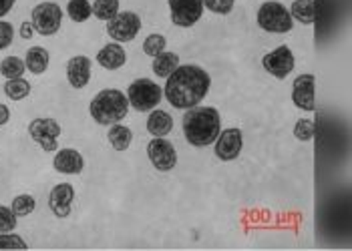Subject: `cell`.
Instances as JSON below:
<instances>
[{
    "label": "cell",
    "mask_w": 352,
    "mask_h": 251,
    "mask_svg": "<svg viewBox=\"0 0 352 251\" xmlns=\"http://www.w3.org/2000/svg\"><path fill=\"white\" fill-rule=\"evenodd\" d=\"M30 23L36 34L53 36L60 30V25H63V8L53 0H45L30 10Z\"/></svg>",
    "instance_id": "cell-6"
},
{
    "label": "cell",
    "mask_w": 352,
    "mask_h": 251,
    "mask_svg": "<svg viewBox=\"0 0 352 251\" xmlns=\"http://www.w3.org/2000/svg\"><path fill=\"white\" fill-rule=\"evenodd\" d=\"M179 67V55L177 53H169V51H163L162 55L153 56V73L160 77V79H167L175 69Z\"/></svg>",
    "instance_id": "cell-22"
},
{
    "label": "cell",
    "mask_w": 352,
    "mask_h": 251,
    "mask_svg": "<svg viewBox=\"0 0 352 251\" xmlns=\"http://www.w3.org/2000/svg\"><path fill=\"white\" fill-rule=\"evenodd\" d=\"M173 129V119L167 111H162V109H153L149 111V117H147V131L149 135L153 137H167Z\"/></svg>",
    "instance_id": "cell-18"
},
{
    "label": "cell",
    "mask_w": 352,
    "mask_h": 251,
    "mask_svg": "<svg viewBox=\"0 0 352 251\" xmlns=\"http://www.w3.org/2000/svg\"><path fill=\"white\" fill-rule=\"evenodd\" d=\"M19 34H21V38H25V40H30L32 38V34H34V27H32V23L30 21H25L21 28H19Z\"/></svg>",
    "instance_id": "cell-34"
},
{
    "label": "cell",
    "mask_w": 352,
    "mask_h": 251,
    "mask_svg": "<svg viewBox=\"0 0 352 251\" xmlns=\"http://www.w3.org/2000/svg\"><path fill=\"white\" fill-rule=\"evenodd\" d=\"M53 167L56 173H63V175H79L85 169V159L77 149H71V147L56 149Z\"/></svg>",
    "instance_id": "cell-16"
},
{
    "label": "cell",
    "mask_w": 352,
    "mask_h": 251,
    "mask_svg": "<svg viewBox=\"0 0 352 251\" xmlns=\"http://www.w3.org/2000/svg\"><path fill=\"white\" fill-rule=\"evenodd\" d=\"M162 99L163 88L151 79H135L127 88V101L139 112H149L157 109Z\"/></svg>",
    "instance_id": "cell-5"
},
{
    "label": "cell",
    "mask_w": 352,
    "mask_h": 251,
    "mask_svg": "<svg viewBox=\"0 0 352 251\" xmlns=\"http://www.w3.org/2000/svg\"><path fill=\"white\" fill-rule=\"evenodd\" d=\"M10 209L14 211L16 217H27V215H30L36 209V199L32 195H28V193H21V195H16L12 199Z\"/></svg>",
    "instance_id": "cell-27"
},
{
    "label": "cell",
    "mask_w": 352,
    "mask_h": 251,
    "mask_svg": "<svg viewBox=\"0 0 352 251\" xmlns=\"http://www.w3.org/2000/svg\"><path fill=\"white\" fill-rule=\"evenodd\" d=\"M129 111V101H127V95L119 88H103L99 91L91 105H89V112H91V119L97 123V125H103V127H111L115 123H121Z\"/></svg>",
    "instance_id": "cell-3"
},
{
    "label": "cell",
    "mask_w": 352,
    "mask_h": 251,
    "mask_svg": "<svg viewBox=\"0 0 352 251\" xmlns=\"http://www.w3.org/2000/svg\"><path fill=\"white\" fill-rule=\"evenodd\" d=\"M119 14V0H95L93 2V16L109 23L113 16Z\"/></svg>",
    "instance_id": "cell-26"
},
{
    "label": "cell",
    "mask_w": 352,
    "mask_h": 251,
    "mask_svg": "<svg viewBox=\"0 0 352 251\" xmlns=\"http://www.w3.org/2000/svg\"><path fill=\"white\" fill-rule=\"evenodd\" d=\"M91 69L93 62L91 58L85 55H77L69 58L67 62V81L73 88H85L91 81Z\"/></svg>",
    "instance_id": "cell-15"
},
{
    "label": "cell",
    "mask_w": 352,
    "mask_h": 251,
    "mask_svg": "<svg viewBox=\"0 0 352 251\" xmlns=\"http://www.w3.org/2000/svg\"><path fill=\"white\" fill-rule=\"evenodd\" d=\"M14 2H16V0H0V19H4V16L12 10Z\"/></svg>",
    "instance_id": "cell-35"
},
{
    "label": "cell",
    "mask_w": 352,
    "mask_h": 251,
    "mask_svg": "<svg viewBox=\"0 0 352 251\" xmlns=\"http://www.w3.org/2000/svg\"><path fill=\"white\" fill-rule=\"evenodd\" d=\"M294 64H296V58H294V53L290 47L282 45L278 49L270 51L268 55H264L262 58V67L264 71L272 75L274 79H286L292 71H294Z\"/></svg>",
    "instance_id": "cell-9"
},
{
    "label": "cell",
    "mask_w": 352,
    "mask_h": 251,
    "mask_svg": "<svg viewBox=\"0 0 352 251\" xmlns=\"http://www.w3.org/2000/svg\"><path fill=\"white\" fill-rule=\"evenodd\" d=\"M256 23L262 30L272 32V34H286L294 28V19L288 6H284L278 0H268L258 8Z\"/></svg>",
    "instance_id": "cell-4"
},
{
    "label": "cell",
    "mask_w": 352,
    "mask_h": 251,
    "mask_svg": "<svg viewBox=\"0 0 352 251\" xmlns=\"http://www.w3.org/2000/svg\"><path fill=\"white\" fill-rule=\"evenodd\" d=\"M14 40V27L0 19V51L8 49Z\"/></svg>",
    "instance_id": "cell-33"
},
{
    "label": "cell",
    "mask_w": 352,
    "mask_h": 251,
    "mask_svg": "<svg viewBox=\"0 0 352 251\" xmlns=\"http://www.w3.org/2000/svg\"><path fill=\"white\" fill-rule=\"evenodd\" d=\"M27 73V64H25V58H19V56H6L2 62H0V75L8 81V79H19Z\"/></svg>",
    "instance_id": "cell-25"
},
{
    "label": "cell",
    "mask_w": 352,
    "mask_h": 251,
    "mask_svg": "<svg viewBox=\"0 0 352 251\" xmlns=\"http://www.w3.org/2000/svg\"><path fill=\"white\" fill-rule=\"evenodd\" d=\"M16 224H19V217L14 215V211L6 205H0V233L14 231Z\"/></svg>",
    "instance_id": "cell-31"
},
{
    "label": "cell",
    "mask_w": 352,
    "mask_h": 251,
    "mask_svg": "<svg viewBox=\"0 0 352 251\" xmlns=\"http://www.w3.org/2000/svg\"><path fill=\"white\" fill-rule=\"evenodd\" d=\"M201 4L214 14H230L234 10L236 0H201Z\"/></svg>",
    "instance_id": "cell-32"
},
{
    "label": "cell",
    "mask_w": 352,
    "mask_h": 251,
    "mask_svg": "<svg viewBox=\"0 0 352 251\" xmlns=\"http://www.w3.org/2000/svg\"><path fill=\"white\" fill-rule=\"evenodd\" d=\"M165 47H167L165 36H163V34H157V32H153V34H149V36L145 38V43H143V53L153 58V56L162 55L163 51H165Z\"/></svg>",
    "instance_id": "cell-28"
},
{
    "label": "cell",
    "mask_w": 352,
    "mask_h": 251,
    "mask_svg": "<svg viewBox=\"0 0 352 251\" xmlns=\"http://www.w3.org/2000/svg\"><path fill=\"white\" fill-rule=\"evenodd\" d=\"M171 23L179 28H191L195 23H199L204 14L201 0H167Z\"/></svg>",
    "instance_id": "cell-12"
},
{
    "label": "cell",
    "mask_w": 352,
    "mask_h": 251,
    "mask_svg": "<svg viewBox=\"0 0 352 251\" xmlns=\"http://www.w3.org/2000/svg\"><path fill=\"white\" fill-rule=\"evenodd\" d=\"M147 157L151 161V165L167 173V171H173L177 165V151L173 147L171 141H167L165 137H153L147 145Z\"/></svg>",
    "instance_id": "cell-10"
},
{
    "label": "cell",
    "mask_w": 352,
    "mask_h": 251,
    "mask_svg": "<svg viewBox=\"0 0 352 251\" xmlns=\"http://www.w3.org/2000/svg\"><path fill=\"white\" fill-rule=\"evenodd\" d=\"M141 30V16L137 12L125 10L113 16L107 23V34L113 43H131Z\"/></svg>",
    "instance_id": "cell-8"
},
{
    "label": "cell",
    "mask_w": 352,
    "mask_h": 251,
    "mask_svg": "<svg viewBox=\"0 0 352 251\" xmlns=\"http://www.w3.org/2000/svg\"><path fill=\"white\" fill-rule=\"evenodd\" d=\"M107 139L109 145L115 151H127L131 147V143H133V131L129 127L121 125V123H115V125L109 127Z\"/></svg>",
    "instance_id": "cell-20"
},
{
    "label": "cell",
    "mask_w": 352,
    "mask_h": 251,
    "mask_svg": "<svg viewBox=\"0 0 352 251\" xmlns=\"http://www.w3.org/2000/svg\"><path fill=\"white\" fill-rule=\"evenodd\" d=\"M97 62L107 71H119L127 62V53L121 43H109L97 53Z\"/></svg>",
    "instance_id": "cell-17"
},
{
    "label": "cell",
    "mask_w": 352,
    "mask_h": 251,
    "mask_svg": "<svg viewBox=\"0 0 352 251\" xmlns=\"http://www.w3.org/2000/svg\"><path fill=\"white\" fill-rule=\"evenodd\" d=\"M242 149H244V133L238 127H230L226 131H219L217 139L214 141V153L219 161L238 159Z\"/></svg>",
    "instance_id": "cell-11"
},
{
    "label": "cell",
    "mask_w": 352,
    "mask_h": 251,
    "mask_svg": "<svg viewBox=\"0 0 352 251\" xmlns=\"http://www.w3.org/2000/svg\"><path fill=\"white\" fill-rule=\"evenodd\" d=\"M28 135L45 153H54L58 149L60 125L51 117H36L28 123Z\"/></svg>",
    "instance_id": "cell-7"
},
{
    "label": "cell",
    "mask_w": 352,
    "mask_h": 251,
    "mask_svg": "<svg viewBox=\"0 0 352 251\" xmlns=\"http://www.w3.org/2000/svg\"><path fill=\"white\" fill-rule=\"evenodd\" d=\"M184 135L191 147H210L221 131V117L216 107H191L182 121Z\"/></svg>",
    "instance_id": "cell-2"
},
{
    "label": "cell",
    "mask_w": 352,
    "mask_h": 251,
    "mask_svg": "<svg viewBox=\"0 0 352 251\" xmlns=\"http://www.w3.org/2000/svg\"><path fill=\"white\" fill-rule=\"evenodd\" d=\"M27 241L21 235H16L12 231L0 233V250H27Z\"/></svg>",
    "instance_id": "cell-30"
},
{
    "label": "cell",
    "mask_w": 352,
    "mask_h": 251,
    "mask_svg": "<svg viewBox=\"0 0 352 251\" xmlns=\"http://www.w3.org/2000/svg\"><path fill=\"white\" fill-rule=\"evenodd\" d=\"M51 62V55L45 47H30L25 56V64H27L28 73L32 75H45Z\"/></svg>",
    "instance_id": "cell-19"
},
{
    "label": "cell",
    "mask_w": 352,
    "mask_h": 251,
    "mask_svg": "<svg viewBox=\"0 0 352 251\" xmlns=\"http://www.w3.org/2000/svg\"><path fill=\"white\" fill-rule=\"evenodd\" d=\"M73 201H75V187L71 183H58L49 193V207H51L54 217H58V219H65L71 215Z\"/></svg>",
    "instance_id": "cell-14"
},
{
    "label": "cell",
    "mask_w": 352,
    "mask_h": 251,
    "mask_svg": "<svg viewBox=\"0 0 352 251\" xmlns=\"http://www.w3.org/2000/svg\"><path fill=\"white\" fill-rule=\"evenodd\" d=\"M8 121H10V109H8L6 105H2V103H0V127H2V125H6Z\"/></svg>",
    "instance_id": "cell-36"
},
{
    "label": "cell",
    "mask_w": 352,
    "mask_h": 251,
    "mask_svg": "<svg viewBox=\"0 0 352 251\" xmlns=\"http://www.w3.org/2000/svg\"><path fill=\"white\" fill-rule=\"evenodd\" d=\"M314 75H300L292 83V103L300 111H314L316 109V97H314Z\"/></svg>",
    "instance_id": "cell-13"
},
{
    "label": "cell",
    "mask_w": 352,
    "mask_h": 251,
    "mask_svg": "<svg viewBox=\"0 0 352 251\" xmlns=\"http://www.w3.org/2000/svg\"><path fill=\"white\" fill-rule=\"evenodd\" d=\"M67 14L73 23H87L93 16V4L89 0H69Z\"/></svg>",
    "instance_id": "cell-23"
},
{
    "label": "cell",
    "mask_w": 352,
    "mask_h": 251,
    "mask_svg": "<svg viewBox=\"0 0 352 251\" xmlns=\"http://www.w3.org/2000/svg\"><path fill=\"white\" fill-rule=\"evenodd\" d=\"M292 19L298 21L300 25H314V19H316V6H314V0H294L292 6L288 8Z\"/></svg>",
    "instance_id": "cell-21"
},
{
    "label": "cell",
    "mask_w": 352,
    "mask_h": 251,
    "mask_svg": "<svg viewBox=\"0 0 352 251\" xmlns=\"http://www.w3.org/2000/svg\"><path fill=\"white\" fill-rule=\"evenodd\" d=\"M30 83L27 79L19 77V79H8L4 83V95L10 99V101H25L28 95H30Z\"/></svg>",
    "instance_id": "cell-24"
},
{
    "label": "cell",
    "mask_w": 352,
    "mask_h": 251,
    "mask_svg": "<svg viewBox=\"0 0 352 251\" xmlns=\"http://www.w3.org/2000/svg\"><path fill=\"white\" fill-rule=\"evenodd\" d=\"M294 137L302 143L314 139V121L312 119H298L294 125Z\"/></svg>",
    "instance_id": "cell-29"
},
{
    "label": "cell",
    "mask_w": 352,
    "mask_h": 251,
    "mask_svg": "<svg viewBox=\"0 0 352 251\" xmlns=\"http://www.w3.org/2000/svg\"><path fill=\"white\" fill-rule=\"evenodd\" d=\"M212 79L208 71L197 64H179L169 77L163 88V97L173 109L188 111L197 107L210 93Z\"/></svg>",
    "instance_id": "cell-1"
}]
</instances>
